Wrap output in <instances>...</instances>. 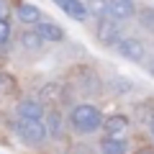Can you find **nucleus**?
I'll use <instances>...</instances> for the list:
<instances>
[{
	"mask_svg": "<svg viewBox=\"0 0 154 154\" xmlns=\"http://www.w3.org/2000/svg\"><path fill=\"white\" fill-rule=\"evenodd\" d=\"M103 113H100L95 105H90V103H77V105H72V110H69V126H72V131H77V134H95L100 126H103Z\"/></svg>",
	"mask_w": 154,
	"mask_h": 154,
	"instance_id": "f257e3e1",
	"label": "nucleus"
},
{
	"mask_svg": "<svg viewBox=\"0 0 154 154\" xmlns=\"http://www.w3.org/2000/svg\"><path fill=\"white\" fill-rule=\"evenodd\" d=\"M16 131H18V136H21L23 141H28V144H41V141L49 139L44 118H21V121L16 123Z\"/></svg>",
	"mask_w": 154,
	"mask_h": 154,
	"instance_id": "f03ea898",
	"label": "nucleus"
},
{
	"mask_svg": "<svg viewBox=\"0 0 154 154\" xmlns=\"http://www.w3.org/2000/svg\"><path fill=\"white\" fill-rule=\"evenodd\" d=\"M72 80H75L77 90L82 95L100 93V77L95 75V69H90V67H85V64H77L75 69H72Z\"/></svg>",
	"mask_w": 154,
	"mask_h": 154,
	"instance_id": "7ed1b4c3",
	"label": "nucleus"
},
{
	"mask_svg": "<svg viewBox=\"0 0 154 154\" xmlns=\"http://www.w3.org/2000/svg\"><path fill=\"white\" fill-rule=\"evenodd\" d=\"M113 49L118 51L123 59H128V62H141L144 57H146L144 44L139 41V38H134V36H121V38L113 44Z\"/></svg>",
	"mask_w": 154,
	"mask_h": 154,
	"instance_id": "20e7f679",
	"label": "nucleus"
},
{
	"mask_svg": "<svg viewBox=\"0 0 154 154\" xmlns=\"http://www.w3.org/2000/svg\"><path fill=\"white\" fill-rule=\"evenodd\" d=\"M121 21H116V18H100L98 21V38L103 41V44L113 46L118 38H121V26H118Z\"/></svg>",
	"mask_w": 154,
	"mask_h": 154,
	"instance_id": "39448f33",
	"label": "nucleus"
},
{
	"mask_svg": "<svg viewBox=\"0 0 154 154\" xmlns=\"http://www.w3.org/2000/svg\"><path fill=\"white\" fill-rule=\"evenodd\" d=\"M105 13L116 21H128L131 16H136V5H134V0H108Z\"/></svg>",
	"mask_w": 154,
	"mask_h": 154,
	"instance_id": "423d86ee",
	"label": "nucleus"
},
{
	"mask_svg": "<svg viewBox=\"0 0 154 154\" xmlns=\"http://www.w3.org/2000/svg\"><path fill=\"white\" fill-rule=\"evenodd\" d=\"M103 131H105V136L123 139V134L128 131V116H121V113L108 116V118L103 121Z\"/></svg>",
	"mask_w": 154,
	"mask_h": 154,
	"instance_id": "0eeeda50",
	"label": "nucleus"
},
{
	"mask_svg": "<svg viewBox=\"0 0 154 154\" xmlns=\"http://www.w3.org/2000/svg\"><path fill=\"white\" fill-rule=\"evenodd\" d=\"M54 3H57V5H59L69 18H75V21H85V18L90 16V11L85 8V3H80V0H54Z\"/></svg>",
	"mask_w": 154,
	"mask_h": 154,
	"instance_id": "6e6552de",
	"label": "nucleus"
},
{
	"mask_svg": "<svg viewBox=\"0 0 154 154\" xmlns=\"http://www.w3.org/2000/svg\"><path fill=\"white\" fill-rule=\"evenodd\" d=\"M41 98L51 100V103H67L69 100V88H64L62 82H49L41 90Z\"/></svg>",
	"mask_w": 154,
	"mask_h": 154,
	"instance_id": "1a4fd4ad",
	"label": "nucleus"
},
{
	"mask_svg": "<svg viewBox=\"0 0 154 154\" xmlns=\"http://www.w3.org/2000/svg\"><path fill=\"white\" fill-rule=\"evenodd\" d=\"M18 116L21 118H44V105L38 103V100H21V103L16 105Z\"/></svg>",
	"mask_w": 154,
	"mask_h": 154,
	"instance_id": "9d476101",
	"label": "nucleus"
},
{
	"mask_svg": "<svg viewBox=\"0 0 154 154\" xmlns=\"http://www.w3.org/2000/svg\"><path fill=\"white\" fill-rule=\"evenodd\" d=\"M44 123H46V131H49L51 139H59L62 136V126H64V118H62L59 110H49L44 116Z\"/></svg>",
	"mask_w": 154,
	"mask_h": 154,
	"instance_id": "9b49d317",
	"label": "nucleus"
},
{
	"mask_svg": "<svg viewBox=\"0 0 154 154\" xmlns=\"http://www.w3.org/2000/svg\"><path fill=\"white\" fill-rule=\"evenodd\" d=\"M36 31L44 36V41H62V38H64V31H62L57 23H49V21L36 23Z\"/></svg>",
	"mask_w": 154,
	"mask_h": 154,
	"instance_id": "f8f14e48",
	"label": "nucleus"
},
{
	"mask_svg": "<svg viewBox=\"0 0 154 154\" xmlns=\"http://www.w3.org/2000/svg\"><path fill=\"white\" fill-rule=\"evenodd\" d=\"M100 154H126V141L116 136H105L100 141Z\"/></svg>",
	"mask_w": 154,
	"mask_h": 154,
	"instance_id": "ddd939ff",
	"label": "nucleus"
},
{
	"mask_svg": "<svg viewBox=\"0 0 154 154\" xmlns=\"http://www.w3.org/2000/svg\"><path fill=\"white\" fill-rule=\"evenodd\" d=\"M21 44L26 46L28 51H38L41 46H44V36H41V33L33 28V31H26V33L21 36Z\"/></svg>",
	"mask_w": 154,
	"mask_h": 154,
	"instance_id": "4468645a",
	"label": "nucleus"
},
{
	"mask_svg": "<svg viewBox=\"0 0 154 154\" xmlns=\"http://www.w3.org/2000/svg\"><path fill=\"white\" fill-rule=\"evenodd\" d=\"M38 18H41V13H38L36 5H31V3L18 5V21H23V23H38Z\"/></svg>",
	"mask_w": 154,
	"mask_h": 154,
	"instance_id": "2eb2a0df",
	"label": "nucleus"
},
{
	"mask_svg": "<svg viewBox=\"0 0 154 154\" xmlns=\"http://www.w3.org/2000/svg\"><path fill=\"white\" fill-rule=\"evenodd\" d=\"M136 118L149 126V123L154 121V108H152V103H139V105H136Z\"/></svg>",
	"mask_w": 154,
	"mask_h": 154,
	"instance_id": "dca6fc26",
	"label": "nucleus"
},
{
	"mask_svg": "<svg viewBox=\"0 0 154 154\" xmlns=\"http://www.w3.org/2000/svg\"><path fill=\"white\" fill-rule=\"evenodd\" d=\"M0 93H3V95L16 93V77H13V75H8V72H0Z\"/></svg>",
	"mask_w": 154,
	"mask_h": 154,
	"instance_id": "f3484780",
	"label": "nucleus"
},
{
	"mask_svg": "<svg viewBox=\"0 0 154 154\" xmlns=\"http://www.w3.org/2000/svg\"><path fill=\"white\" fill-rule=\"evenodd\" d=\"M139 23H141L146 31L154 33V8H141V13H139Z\"/></svg>",
	"mask_w": 154,
	"mask_h": 154,
	"instance_id": "a211bd4d",
	"label": "nucleus"
},
{
	"mask_svg": "<svg viewBox=\"0 0 154 154\" xmlns=\"http://www.w3.org/2000/svg\"><path fill=\"white\" fill-rule=\"evenodd\" d=\"M113 88H116V93H131V80H126V77H116L113 80Z\"/></svg>",
	"mask_w": 154,
	"mask_h": 154,
	"instance_id": "6ab92c4d",
	"label": "nucleus"
},
{
	"mask_svg": "<svg viewBox=\"0 0 154 154\" xmlns=\"http://www.w3.org/2000/svg\"><path fill=\"white\" fill-rule=\"evenodd\" d=\"M11 38V26H8V18H0V46Z\"/></svg>",
	"mask_w": 154,
	"mask_h": 154,
	"instance_id": "aec40b11",
	"label": "nucleus"
},
{
	"mask_svg": "<svg viewBox=\"0 0 154 154\" xmlns=\"http://www.w3.org/2000/svg\"><path fill=\"white\" fill-rule=\"evenodd\" d=\"M11 16V5H8V0H0V18H8Z\"/></svg>",
	"mask_w": 154,
	"mask_h": 154,
	"instance_id": "412c9836",
	"label": "nucleus"
},
{
	"mask_svg": "<svg viewBox=\"0 0 154 154\" xmlns=\"http://www.w3.org/2000/svg\"><path fill=\"white\" fill-rule=\"evenodd\" d=\"M136 154H154V146H141Z\"/></svg>",
	"mask_w": 154,
	"mask_h": 154,
	"instance_id": "4be33fe9",
	"label": "nucleus"
},
{
	"mask_svg": "<svg viewBox=\"0 0 154 154\" xmlns=\"http://www.w3.org/2000/svg\"><path fill=\"white\" fill-rule=\"evenodd\" d=\"M149 131H152V136H154V121H152V123H149Z\"/></svg>",
	"mask_w": 154,
	"mask_h": 154,
	"instance_id": "5701e85b",
	"label": "nucleus"
}]
</instances>
